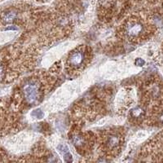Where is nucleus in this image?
Wrapping results in <instances>:
<instances>
[{
    "instance_id": "1",
    "label": "nucleus",
    "mask_w": 163,
    "mask_h": 163,
    "mask_svg": "<svg viewBox=\"0 0 163 163\" xmlns=\"http://www.w3.org/2000/svg\"><path fill=\"white\" fill-rule=\"evenodd\" d=\"M23 96L29 105H35L40 101L41 89L39 83L36 81H29L23 86Z\"/></svg>"
},
{
    "instance_id": "2",
    "label": "nucleus",
    "mask_w": 163,
    "mask_h": 163,
    "mask_svg": "<svg viewBox=\"0 0 163 163\" xmlns=\"http://www.w3.org/2000/svg\"><path fill=\"white\" fill-rule=\"evenodd\" d=\"M144 32V26L137 20H131L125 27L126 35L130 39H136Z\"/></svg>"
},
{
    "instance_id": "3",
    "label": "nucleus",
    "mask_w": 163,
    "mask_h": 163,
    "mask_svg": "<svg viewBox=\"0 0 163 163\" xmlns=\"http://www.w3.org/2000/svg\"><path fill=\"white\" fill-rule=\"evenodd\" d=\"M85 61V56L83 51H74L71 52L68 58V64L73 68H78L83 65V62Z\"/></svg>"
},
{
    "instance_id": "4",
    "label": "nucleus",
    "mask_w": 163,
    "mask_h": 163,
    "mask_svg": "<svg viewBox=\"0 0 163 163\" xmlns=\"http://www.w3.org/2000/svg\"><path fill=\"white\" fill-rule=\"evenodd\" d=\"M120 143H121V140L118 135L117 134H111L107 137L105 145L109 149L113 150L118 147L120 145Z\"/></svg>"
},
{
    "instance_id": "5",
    "label": "nucleus",
    "mask_w": 163,
    "mask_h": 163,
    "mask_svg": "<svg viewBox=\"0 0 163 163\" xmlns=\"http://www.w3.org/2000/svg\"><path fill=\"white\" fill-rule=\"evenodd\" d=\"M16 13L15 12H7L5 14H3V21L5 23H11L14 20L16 19Z\"/></svg>"
},
{
    "instance_id": "6",
    "label": "nucleus",
    "mask_w": 163,
    "mask_h": 163,
    "mask_svg": "<svg viewBox=\"0 0 163 163\" xmlns=\"http://www.w3.org/2000/svg\"><path fill=\"white\" fill-rule=\"evenodd\" d=\"M143 114H144V110H143V109H141L140 107H139V106L135 107L133 109H131V115L134 118H139L142 117Z\"/></svg>"
},
{
    "instance_id": "7",
    "label": "nucleus",
    "mask_w": 163,
    "mask_h": 163,
    "mask_svg": "<svg viewBox=\"0 0 163 163\" xmlns=\"http://www.w3.org/2000/svg\"><path fill=\"white\" fill-rule=\"evenodd\" d=\"M84 142H85V140L81 135H75V136L73 137V143L77 148L83 146V144H84Z\"/></svg>"
},
{
    "instance_id": "8",
    "label": "nucleus",
    "mask_w": 163,
    "mask_h": 163,
    "mask_svg": "<svg viewBox=\"0 0 163 163\" xmlns=\"http://www.w3.org/2000/svg\"><path fill=\"white\" fill-rule=\"evenodd\" d=\"M31 116L34 117V118H35L41 119L44 117V113L42 111V109H35V110H34V111L31 113Z\"/></svg>"
},
{
    "instance_id": "9",
    "label": "nucleus",
    "mask_w": 163,
    "mask_h": 163,
    "mask_svg": "<svg viewBox=\"0 0 163 163\" xmlns=\"http://www.w3.org/2000/svg\"><path fill=\"white\" fill-rule=\"evenodd\" d=\"M57 149L62 155H64V154L67 153L69 152V148H68L67 145H65V144H60L57 147Z\"/></svg>"
},
{
    "instance_id": "10",
    "label": "nucleus",
    "mask_w": 163,
    "mask_h": 163,
    "mask_svg": "<svg viewBox=\"0 0 163 163\" xmlns=\"http://www.w3.org/2000/svg\"><path fill=\"white\" fill-rule=\"evenodd\" d=\"M63 156H64V162H73V156L69 152L67 153L64 154Z\"/></svg>"
},
{
    "instance_id": "11",
    "label": "nucleus",
    "mask_w": 163,
    "mask_h": 163,
    "mask_svg": "<svg viewBox=\"0 0 163 163\" xmlns=\"http://www.w3.org/2000/svg\"><path fill=\"white\" fill-rule=\"evenodd\" d=\"M144 64H145V61L143 59H141V58H138L135 61V64L138 65V66H143Z\"/></svg>"
},
{
    "instance_id": "12",
    "label": "nucleus",
    "mask_w": 163,
    "mask_h": 163,
    "mask_svg": "<svg viewBox=\"0 0 163 163\" xmlns=\"http://www.w3.org/2000/svg\"><path fill=\"white\" fill-rule=\"evenodd\" d=\"M5 29H6V30H16L17 28L15 27V26H11V27H7V28H6Z\"/></svg>"
},
{
    "instance_id": "13",
    "label": "nucleus",
    "mask_w": 163,
    "mask_h": 163,
    "mask_svg": "<svg viewBox=\"0 0 163 163\" xmlns=\"http://www.w3.org/2000/svg\"><path fill=\"white\" fill-rule=\"evenodd\" d=\"M161 119H162V122H163V115L162 116V118H161Z\"/></svg>"
},
{
    "instance_id": "14",
    "label": "nucleus",
    "mask_w": 163,
    "mask_h": 163,
    "mask_svg": "<svg viewBox=\"0 0 163 163\" xmlns=\"http://www.w3.org/2000/svg\"><path fill=\"white\" fill-rule=\"evenodd\" d=\"M48 1H49V0H48Z\"/></svg>"
}]
</instances>
